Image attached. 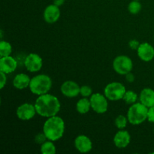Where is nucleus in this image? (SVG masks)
I'll return each instance as SVG.
<instances>
[{
    "instance_id": "19",
    "label": "nucleus",
    "mask_w": 154,
    "mask_h": 154,
    "mask_svg": "<svg viewBox=\"0 0 154 154\" xmlns=\"http://www.w3.org/2000/svg\"><path fill=\"white\" fill-rule=\"evenodd\" d=\"M57 152L55 144L51 140H47L41 144V153L42 154H55Z\"/></svg>"
},
{
    "instance_id": "11",
    "label": "nucleus",
    "mask_w": 154,
    "mask_h": 154,
    "mask_svg": "<svg viewBox=\"0 0 154 154\" xmlns=\"http://www.w3.org/2000/svg\"><path fill=\"white\" fill-rule=\"evenodd\" d=\"M138 56L141 60L144 62L151 61L154 58V48L149 43L140 44L138 50H137Z\"/></svg>"
},
{
    "instance_id": "5",
    "label": "nucleus",
    "mask_w": 154,
    "mask_h": 154,
    "mask_svg": "<svg viewBox=\"0 0 154 154\" xmlns=\"http://www.w3.org/2000/svg\"><path fill=\"white\" fill-rule=\"evenodd\" d=\"M126 87L119 82H111L105 87L104 93L108 100L118 101L123 99L126 93Z\"/></svg>"
},
{
    "instance_id": "25",
    "label": "nucleus",
    "mask_w": 154,
    "mask_h": 154,
    "mask_svg": "<svg viewBox=\"0 0 154 154\" xmlns=\"http://www.w3.org/2000/svg\"><path fill=\"white\" fill-rule=\"evenodd\" d=\"M48 139L47 138L46 135H45L44 132L43 133L38 134V135L35 136V142L37 143V144H43V143L45 142Z\"/></svg>"
},
{
    "instance_id": "22",
    "label": "nucleus",
    "mask_w": 154,
    "mask_h": 154,
    "mask_svg": "<svg viewBox=\"0 0 154 154\" xmlns=\"http://www.w3.org/2000/svg\"><path fill=\"white\" fill-rule=\"evenodd\" d=\"M128 121L129 120H128L127 117L123 115H119L116 117L115 120H114V124L119 129H123L127 126Z\"/></svg>"
},
{
    "instance_id": "7",
    "label": "nucleus",
    "mask_w": 154,
    "mask_h": 154,
    "mask_svg": "<svg viewBox=\"0 0 154 154\" xmlns=\"http://www.w3.org/2000/svg\"><path fill=\"white\" fill-rule=\"evenodd\" d=\"M91 108L97 114H104L108 109V102L106 96L97 93L92 94L90 96Z\"/></svg>"
},
{
    "instance_id": "1",
    "label": "nucleus",
    "mask_w": 154,
    "mask_h": 154,
    "mask_svg": "<svg viewBox=\"0 0 154 154\" xmlns=\"http://www.w3.org/2000/svg\"><path fill=\"white\" fill-rule=\"evenodd\" d=\"M34 105L38 115L48 118L57 115L61 107L57 97L48 93L38 96Z\"/></svg>"
},
{
    "instance_id": "10",
    "label": "nucleus",
    "mask_w": 154,
    "mask_h": 154,
    "mask_svg": "<svg viewBox=\"0 0 154 154\" xmlns=\"http://www.w3.org/2000/svg\"><path fill=\"white\" fill-rule=\"evenodd\" d=\"M81 87L77 84L76 82L73 81H66L62 84L61 93L63 96L69 98H74L78 96L80 93Z\"/></svg>"
},
{
    "instance_id": "21",
    "label": "nucleus",
    "mask_w": 154,
    "mask_h": 154,
    "mask_svg": "<svg viewBox=\"0 0 154 154\" xmlns=\"http://www.w3.org/2000/svg\"><path fill=\"white\" fill-rule=\"evenodd\" d=\"M123 99L126 104L129 105H132V104L135 103L138 99V95L136 93L132 90H128L126 92L124 96H123Z\"/></svg>"
},
{
    "instance_id": "2",
    "label": "nucleus",
    "mask_w": 154,
    "mask_h": 154,
    "mask_svg": "<svg viewBox=\"0 0 154 154\" xmlns=\"http://www.w3.org/2000/svg\"><path fill=\"white\" fill-rule=\"evenodd\" d=\"M65 132V122L58 116L48 117L43 126V132L48 140L58 141L63 136Z\"/></svg>"
},
{
    "instance_id": "12",
    "label": "nucleus",
    "mask_w": 154,
    "mask_h": 154,
    "mask_svg": "<svg viewBox=\"0 0 154 154\" xmlns=\"http://www.w3.org/2000/svg\"><path fill=\"white\" fill-rule=\"evenodd\" d=\"M75 148L82 153L90 152L93 148V143L89 137L84 135H78L75 140Z\"/></svg>"
},
{
    "instance_id": "30",
    "label": "nucleus",
    "mask_w": 154,
    "mask_h": 154,
    "mask_svg": "<svg viewBox=\"0 0 154 154\" xmlns=\"http://www.w3.org/2000/svg\"><path fill=\"white\" fill-rule=\"evenodd\" d=\"M65 1L66 0H54V4L55 5L58 6V7H60V6H62L64 4Z\"/></svg>"
},
{
    "instance_id": "20",
    "label": "nucleus",
    "mask_w": 154,
    "mask_h": 154,
    "mask_svg": "<svg viewBox=\"0 0 154 154\" xmlns=\"http://www.w3.org/2000/svg\"><path fill=\"white\" fill-rule=\"evenodd\" d=\"M11 52V45L9 42H5V41H1V42H0V56H1V57L10 56Z\"/></svg>"
},
{
    "instance_id": "3",
    "label": "nucleus",
    "mask_w": 154,
    "mask_h": 154,
    "mask_svg": "<svg viewBox=\"0 0 154 154\" xmlns=\"http://www.w3.org/2000/svg\"><path fill=\"white\" fill-rule=\"evenodd\" d=\"M52 87V80L47 75H38L31 78L29 84L30 91L35 95L46 94Z\"/></svg>"
},
{
    "instance_id": "14",
    "label": "nucleus",
    "mask_w": 154,
    "mask_h": 154,
    "mask_svg": "<svg viewBox=\"0 0 154 154\" xmlns=\"http://www.w3.org/2000/svg\"><path fill=\"white\" fill-rule=\"evenodd\" d=\"M17 67V63L11 56L2 57L0 59V72H4L6 75L14 72Z\"/></svg>"
},
{
    "instance_id": "31",
    "label": "nucleus",
    "mask_w": 154,
    "mask_h": 154,
    "mask_svg": "<svg viewBox=\"0 0 154 154\" xmlns=\"http://www.w3.org/2000/svg\"><path fill=\"white\" fill-rule=\"evenodd\" d=\"M137 1H139V0H137Z\"/></svg>"
},
{
    "instance_id": "17",
    "label": "nucleus",
    "mask_w": 154,
    "mask_h": 154,
    "mask_svg": "<svg viewBox=\"0 0 154 154\" xmlns=\"http://www.w3.org/2000/svg\"><path fill=\"white\" fill-rule=\"evenodd\" d=\"M30 78L26 74L20 73L17 75L13 80V85L17 90H23L29 87Z\"/></svg>"
},
{
    "instance_id": "6",
    "label": "nucleus",
    "mask_w": 154,
    "mask_h": 154,
    "mask_svg": "<svg viewBox=\"0 0 154 154\" xmlns=\"http://www.w3.org/2000/svg\"><path fill=\"white\" fill-rule=\"evenodd\" d=\"M133 63L127 56L120 55L116 57L113 62V69L119 75H126L132 71Z\"/></svg>"
},
{
    "instance_id": "4",
    "label": "nucleus",
    "mask_w": 154,
    "mask_h": 154,
    "mask_svg": "<svg viewBox=\"0 0 154 154\" xmlns=\"http://www.w3.org/2000/svg\"><path fill=\"white\" fill-rule=\"evenodd\" d=\"M148 108L141 102L132 104L127 112V118L132 125H139L147 120Z\"/></svg>"
},
{
    "instance_id": "23",
    "label": "nucleus",
    "mask_w": 154,
    "mask_h": 154,
    "mask_svg": "<svg viewBox=\"0 0 154 154\" xmlns=\"http://www.w3.org/2000/svg\"><path fill=\"white\" fill-rule=\"evenodd\" d=\"M128 10L132 14H136L141 10V5L139 1L133 0L128 5Z\"/></svg>"
},
{
    "instance_id": "16",
    "label": "nucleus",
    "mask_w": 154,
    "mask_h": 154,
    "mask_svg": "<svg viewBox=\"0 0 154 154\" xmlns=\"http://www.w3.org/2000/svg\"><path fill=\"white\" fill-rule=\"evenodd\" d=\"M139 99L148 108L154 106V90L150 88H144L140 93Z\"/></svg>"
},
{
    "instance_id": "9",
    "label": "nucleus",
    "mask_w": 154,
    "mask_h": 154,
    "mask_svg": "<svg viewBox=\"0 0 154 154\" xmlns=\"http://www.w3.org/2000/svg\"><path fill=\"white\" fill-rule=\"evenodd\" d=\"M35 105L29 103H24L20 105L16 111L17 117L21 120H29L35 117L36 114Z\"/></svg>"
},
{
    "instance_id": "15",
    "label": "nucleus",
    "mask_w": 154,
    "mask_h": 154,
    "mask_svg": "<svg viewBox=\"0 0 154 154\" xmlns=\"http://www.w3.org/2000/svg\"><path fill=\"white\" fill-rule=\"evenodd\" d=\"M131 137L129 132L125 130H120L116 133L114 138V145L118 148H125L130 143Z\"/></svg>"
},
{
    "instance_id": "26",
    "label": "nucleus",
    "mask_w": 154,
    "mask_h": 154,
    "mask_svg": "<svg viewBox=\"0 0 154 154\" xmlns=\"http://www.w3.org/2000/svg\"><path fill=\"white\" fill-rule=\"evenodd\" d=\"M147 120L150 123H154V106L150 107L148 108V113H147Z\"/></svg>"
},
{
    "instance_id": "27",
    "label": "nucleus",
    "mask_w": 154,
    "mask_h": 154,
    "mask_svg": "<svg viewBox=\"0 0 154 154\" xmlns=\"http://www.w3.org/2000/svg\"><path fill=\"white\" fill-rule=\"evenodd\" d=\"M0 75H1L0 76V87H1V89H3L6 84L7 78H6V74L4 72H0Z\"/></svg>"
},
{
    "instance_id": "24",
    "label": "nucleus",
    "mask_w": 154,
    "mask_h": 154,
    "mask_svg": "<svg viewBox=\"0 0 154 154\" xmlns=\"http://www.w3.org/2000/svg\"><path fill=\"white\" fill-rule=\"evenodd\" d=\"M92 93V89L91 87H89L87 85H84L81 87V90H80V93L83 97H88V96H91Z\"/></svg>"
},
{
    "instance_id": "8",
    "label": "nucleus",
    "mask_w": 154,
    "mask_h": 154,
    "mask_svg": "<svg viewBox=\"0 0 154 154\" xmlns=\"http://www.w3.org/2000/svg\"><path fill=\"white\" fill-rule=\"evenodd\" d=\"M24 66L29 72H37L42 69L43 61L42 57L36 54H29L25 59Z\"/></svg>"
},
{
    "instance_id": "18",
    "label": "nucleus",
    "mask_w": 154,
    "mask_h": 154,
    "mask_svg": "<svg viewBox=\"0 0 154 154\" xmlns=\"http://www.w3.org/2000/svg\"><path fill=\"white\" fill-rule=\"evenodd\" d=\"M91 108L90 99H87V97H84L80 99L76 104V110L79 114H85L90 111Z\"/></svg>"
},
{
    "instance_id": "29",
    "label": "nucleus",
    "mask_w": 154,
    "mask_h": 154,
    "mask_svg": "<svg viewBox=\"0 0 154 154\" xmlns=\"http://www.w3.org/2000/svg\"><path fill=\"white\" fill-rule=\"evenodd\" d=\"M126 80L128 81V82L132 83L134 81H135V76H134L133 74L131 73L130 72L126 75Z\"/></svg>"
},
{
    "instance_id": "13",
    "label": "nucleus",
    "mask_w": 154,
    "mask_h": 154,
    "mask_svg": "<svg viewBox=\"0 0 154 154\" xmlns=\"http://www.w3.org/2000/svg\"><path fill=\"white\" fill-rule=\"evenodd\" d=\"M60 10L58 6L54 4L50 5L44 11V19L48 23H54L60 17Z\"/></svg>"
},
{
    "instance_id": "28",
    "label": "nucleus",
    "mask_w": 154,
    "mask_h": 154,
    "mask_svg": "<svg viewBox=\"0 0 154 154\" xmlns=\"http://www.w3.org/2000/svg\"><path fill=\"white\" fill-rule=\"evenodd\" d=\"M140 43L136 40V39H133V40H131L129 42V46L131 49L132 50H138V47H139Z\"/></svg>"
}]
</instances>
